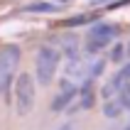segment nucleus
<instances>
[{"label": "nucleus", "instance_id": "1", "mask_svg": "<svg viewBox=\"0 0 130 130\" xmlns=\"http://www.w3.org/2000/svg\"><path fill=\"white\" fill-rule=\"evenodd\" d=\"M17 64H20V47L17 44H5L0 49V96L5 98L10 93V86L17 74Z\"/></svg>", "mask_w": 130, "mask_h": 130}, {"label": "nucleus", "instance_id": "2", "mask_svg": "<svg viewBox=\"0 0 130 130\" xmlns=\"http://www.w3.org/2000/svg\"><path fill=\"white\" fill-rule=\"evenodd\" d=\"M35 101H37L35 79H32L29 74L22 71L20 76H15V110H17V116H27V113H32Z\"/></svg>", "mask_w": 130, "mask_h": 130}, {"label": "nucleus", "instance_id": "3", "mask_svg": "<svg viewBox=\"0 0 130 130\" xmlns=\"http://www.w3.org/2000/svg\"><path fill=\"white\" fill-rule=\"evenodd\" d=\"M59 59H61L59 49H54V47H49V44L37 52L35 69H37V81H39L42 86L52 84V79H54V74H57V69H59Z\"/></svg>", "mask_w": 130, "mask_h": 130}, {"label": "nucleus", "instance_id": "4", "mask_svg": "<svg viewBox=\"0 0 130 130\" xmlns=\"http://www.w3.org/2000/svg\"><path fill=\"white\" fill-rule=\"evenodd\" d=\"M118 29L113 25H106V22H98L91 27L88 32V52H101L103 47H108L113 39H116Z\"/></svg>", "mask_w": 130, "mask_h": 130}, {"label": "nucleus", "instance_id": "5", "mask_svg": "<svg viewBox=\"0 0 130 130\" xmlns=\"http://www.w3.org/2000/svg\"><path fill=\"white\" fill-rule=\"evenodd\" d=\"M74 96H76V84H71V81L66 79L64 84H61V91L57 93V98H54V103H52V108H54V110L69 108V103L74 101Z\"/></svg>", "mask_w": 130, "mask_h": 130}, {"label": "nucleus", "instance_id": "6", "mask_svg": "<svg viewBox=\"0 0 130 130\" xmlns=\"http://www.w3.org/2000/svg\"><path fill=\"white\" fill-rule=\"evenodd\" d=\"M27 12H59V5H54V3H44V0H37V3H29L27 7H25Z\"/></svg>", "mask_w": 130, "mask_h": 130}, {"label": "nucleus", "instance_id": "7", "mask_svg": "<svg viewBox=\"0 0 130 130\" xmlns=\"http://www.w3.org/2000/svg\"><path fill=\"white\" fill-rule=\"evenodd\" d=\"M103 113L108 118H118L120 113H123V103H120V98H110V101L103 103Z\"/></svg>", "mask_w": 130, "mask_h": 130}, {"label": "nucleus", "instance_id": "8", "mask_svg": "<svg viewBox=\"0 0 130 130\" xmlns=\"http://www.w3.org/2000/svg\"><path fill=\"white\" fill-rule=\"evenodd\" d=\"M84 22H88V17H86V15H79V17H71L66 25H69V27H74V25H84Z\"/></svg>", "mask_w": 130, "mask_h": 130}, {"label": "nucleus", "instance_id": "9", "mask_svg": "<svg viewBox=\"0 0 130 130\" xmlns=\"http://www.w3.org/2000/svg\"><path fill=\"white\" fill-rule=\"evenodd\" d=\"M110 57H113V61H120V59H123V47H120V44H116Z\"/></svg>", "mask_w": 130, "mask_h": 130}, {"label": "nucleus", "instance_id": "10", "mask_svg": "<svg viewBox=\"0 0 130 130\" xmlns=\"http://www.w3.org/2000/svg\"><path fill=\"white\" fill-rule=\"evenodd\" d=\"M106 3H110V0H91V5H106Z\"/></svg>", "mask_w": 130, "mask_h": 130}, {"label": "nucleus", "instance_id": "11", "mask_svg": "<svg viewBox=\"0 0 130 130\" xmlns=\"http://www.w3.org/2000/svg\"><path fill=\"white\" fill-rule=\"evenodd\" d=\"M57 130H74V125H71V123H64L61 128H57Z\"/></svg>", "mask_w": 130, "mask_h": 130}, {"label": "nucleus", "instance_id": "12", "mask_svg": "<svg viewBox=\"0 0 130 130\" xmlns=\"http://www.w3.org/2000/svg\"><path fill=\"white\" fill-rule=\"evenodd\" d=\"M128 57H130V42H128Z\"/></svg>", "mask_w": 130, "mask_h": 130}]
</instances>
